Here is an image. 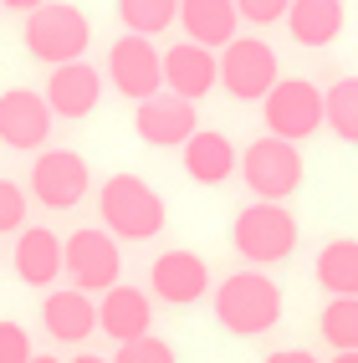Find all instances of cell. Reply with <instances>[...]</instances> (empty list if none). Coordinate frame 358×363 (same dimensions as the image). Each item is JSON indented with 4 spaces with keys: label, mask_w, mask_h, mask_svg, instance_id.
I'll return each instance as SVG.
<instances>
[{
    "label": "cell",
    "mask_w": 358,
    "mask_h": 363,
    "mask_svg": "<svg viewBox=\"0 0 358 363\" xmlns=\"http://www.w3.org/2000/svg\"><path fill=\"white\" fill-rule=\"evenodd\" d=\"M215 318L235 337L272 333L281 323V286L267 272H235L215 286Z\"/></svg>",
    "instance_id": "obj_1"
},
{
    "label": "cell",
    "mask_w": 358,
    "mask_h": 363,
    "mask_svg": "<svg viewBox=\"0 0 358 363\" xmlns=\"http://www.w3.org/2000/svg\"><path fill=\"white\" fill-rule=\"evenodd\" d=\"M98 210H103V230L113 240H149V235L164 230V220H169L159 189L143 184L138 174H113L98 189Z\"/></svg>",
    "instance_id": "obj_2"
},
{
    "label": "cell",
    "mask_w": 358,
    "mask_h": 363,
    "mask_svg": "<svg viewBox=\"0 0 358 363\" xmlns=\"http://www.w3.org/2000/svg\"><path fill=\"white\" fill-rule=\"evenodd\" d=\"M87 41H92V21L67 0H46L36 16H26V52L46 67L82 62Z\"/></svg>",
    "instance_id": "obj_3"
},
{
    "label": "cell",
    "mask_w": 358,
    "mask_h": 363,
    "mask_svg": "<svg viewBox=\"0 0 358 363\" xmlns=\"http://www.w3.org/2000/svg\"><path fill=\"white\" fill-rule=\"evenodd\" d=\"M230 240H235V251H241L251 266H272V261H286L297 251V220H292V210L256 200V205H246L241 215H235Z\"/></svg>",
    "instance_id": "obj_4"
},
{
    "label": "cell",
    "mask_w": 358,
    "mask_h": 363,
    "mask_svg": "<svg viewBox=\"0 0 358 363\" xmlns=\"http://www.w3.org/2000/svg\"><path fill=\"white\" fill-rule=\"evenodd\" d=\"M241 179L251 184L256 200L281 205V200L302 184V154H297V143L272 138V133L256 138V143H246V154H241Z\"/></svg>",
    "instance_id": "obj_5"
},
{
    "label": "cell",
    "mask_w": 358,
    "mask_h": 363,
    "mask_svg": "<svg viewBox=\"0 0 358 363\" xmlns=\"http://www.w3.org/2000/svg\"><path fill=\"white\" fill-rule=\"evenodd\" d=\"M220 82H225V92L235 103H267L272 87L281 82L276 52L256 36H235L225 46V57H220Z\"/></svg>",
    "instance_id": "obj_6"
},
{
    "label": "cell",
    "mask_w": 358,
    "mask_h": 363,
    "mask_svg": "<svg viewBox=\"0 0 358 363\" xmlns=\"http://www.w3.org/2000/svg\"><path fill=\"white\" fill-rule=\"evenodd\" d=\"M118 272H123V251H118V240L98 225L87 230H72L67 235V277L77 292H113L118 286Z\"/></svg>",
    "instance_id": "obj_7"
},
{
    "label": "cell",
    "mask_w": 358,
    "mask_h": 363,
    "mask_svg": "<svg viewBox=\"0 0 358 363\" xmlns=\"http://www.w3.org/2000/svg\"><path fill=\"white\" fill-rule=\"evenodd\" d=\"M328 123L323 118V92L307 82V77H281L267 98V128L272 138H286V143H302L307 133H318Z\"/></svg>",
    "instance_id": "obj_8"
},
{
    "label": "cell",
    "mask_w": 358,
    "mask_h": 363,
    "mask_svg": "<svg viewBox=\"0 0 358 363\" xmlns=\"http://www.w3.org/2000/svg\"><path fill=\"white\" fill-rule=\"evenodd\" d=\"M108 77L123 98L149 103L164 92V57L154 52L149 36H118L113 52H108Z\"/></svg>",
    "instance_id": "obj_9"
},
{
    "label": "cell",
    "mask_w": 358,
    "mask_h": 363,
    "mask_svg": "<svg viewBox=\"0 0 358 363\" xmlns=\"http://www.w3.org/2000/svg\"><path fill=\"white\" fill-rule=\"evenodd\" d=\"M92 184V169L77 149H41L36 169H31V195L46 210H72Z\"/></svg>",
    "instance_id": "obj_10"
},
{
    "label": "cell",
    "mask_w": 358,
    "mask_h": 363,
    "mask_svg": "<svg viewBox=\"0 0 358 363\" xmlns=\"http://www.w3.org/2000/svg\"><path fill=\"white\" fill-rule=\"evenodd\" d=\"M52 103L46 92H31V87H11L0 92V143L6 149H21V154H36L46 138H52Z\"/></svg>",
    "instance_id": "obj_11"
},
{
    "label": "cell",
    "mask_w": 358,
    "mask_h": 363,
    "mask_svg": "<svg viewBox=\"0 0 358 363\" xmlns=\"http://www.w3.org/2000/svg\"><path fill=\"white\" fill-rule=\"evenodd\" d=\"M133 128H138L143 143H154V149H184V143L200 133V118H195V103L174 98V92H159V98L138 103Z\"/></svg>",
    "instance_id": "obj_12"
},
{
    "label": "cell",
    "mask_w": 358,
    "mask_h": 363,
    "mask_svg": "<svg viewBox=\"0 0 358 363\" xmlns=\"http://www.w3.org/2000/svg\"><path fill=\"white\" fill-rule=\"evenodd\" d=\"M149 286L159 292V302L169 307H189L210 292V266L195 256V251H164L154 266H149Z\"/></svg>",
    "instance_id": "obj_13"
},
{
    "label": "cell",
    "mask_w": 358,
    "mask_h": 363,
    "mask_svg": "<svg viewBox=\"0 0 358 363\" xmlns=\"http://www.w3.org/2000/svg\"><path fill=\"white\" fill-rule=\"evenodd\" d=\"M215 82H220V57L215 52H205L195 41H179L164 52V92H174L184 103H200Z\"/></svg>",
    "instance_id": "obj_14"
},
{
    "label": "cell",
    "mask_w": 358,
    "mask_h": 363,
    "mask_svg": "<svg viewBox=\"0 0 358 363\" xmlns=\"http://www.w3.org/2000/svg\"><path fill=\"white\" fill-rule=\"evenodd\" d=\"M103 98V72L92 62H67V67H52L46 77V103H52L57 118H87Z\"/></svg>",
    "instance_id": "obj_15"
},
{
    "label": "cell",
    "mask_w": 358,
    "mask_h": 363,
    "mask_svg": "<svg viewBox=\"0 0 358 363\" xmlns=\"http://www.w3.org/2000/svg\"><path fill=\"white\" fill-rule=\"evenodd\" d=\"M67 272V240L46 225H26L16 235V277L26 286H52Z\"/></svg>",
    "instance_id": "obj_16"
},
{
    "label": "cell",
    "mask_w": 358,
    "mask_h": 363,
    "mask_svg": "<svg viewBox=\"0 0 358 363\" xmlns=\"http://www.w3.org/2000/svg\"><path fill=\"white\" fill-rule=\"evenodd\" d=\"M149 323H154V302H149V292L123 286V281H118L113 292L103 297V307H98V328L113 337L118 348H123V343H138V337H149Z\"/></svg>",
    "instance_id": "obj_17"
},
{
    "label": "cell",
    "mask_w": 358,
    "mask_h": 363,
    "mask_svg": "<svg viewBox=\"0 0 358 363\" xmlns=\"http://www.w3.org/2000/svg\"><path fill=\"white\" fill-rule=\"evenodd\" d=\"M179 21H184V36L195 46H230L235 41V0H179Z\"/></svg>",
    "instance_id": "obj_18"
},
{
    "label": "cell",
    "mask_w": 358,
    "mask_h": 363,
    "mask_svg": "<svg viewBox=\"0 0 358 363\" xmlns=\"http://www.w3.org/2000/svg\"><path fill=\"white\" fill-rule=\"evenodd\" d=\"M41 323L57 343H82V337H92V328H98V302L87 292H77V286H72V292H52L41 302Z\"/></svg>",
    "instance_id": "obj_19"
},
{
    "label": "cell",
    "mask_w": 358,
    "mask_h": 363,
    "mask_svg": "<svg viewBox=\"0 0 358 363\" xmlns=\"http://www.w3.org/2000/svg\"><path fill=\"white\" fill-rule=\"evenodd\" d=\"M184 174L195 179V184H225L235 174V143L225 133L200 128L195 138L184 143Z\"/></svg>",
    "instance_id": "obj_20"
},
{
    "label": "cell",
    "mask_w": 358,
    "mask_h": 363,
    "mask_svg": "<svg viewBox=\"0 0 358 363\" xmlns=\"http://www.w3.org/2000/svg\"><path fill=\"white\" fill-rule=\"evenodd\" d=\"M286 31L302 46H328L343 31V0H292L286 11Z\"/></svg>",
    "instance_id": "obj_21"
},
{
    "label": "cell",
    "mask_w": 358,
    "mask_h": 363,
    "mask_svg": "<svg viewBox=\"0 0 358 363\" xmlns=\"http://www.w3.org/2000/svg\"><path fill=\"white\" fill-rule=\"evenodd\" d=\"M318 281L332 297H358V240L338 235L318 251Z\"/></svg>",
    "instance_id": "obj_22"
},
{
    "label": "cell",
    "mask_w": 358,
    "mask_h": 363,
    "mask_svg": "<svg viewBox=\"0 0 358 363\" xmlns=\"http://www.w3.org/2000/svg\"><path fill=\"white\" fill-rule=\"evenodd\" d=\"M323 118L343 143H358V77H343L323 92Z\"/></svg>",
    "instance_id": "obj_23"
},
{
    "label": "cell",
    "mask_w": 358,
    "mask_h": 363,
    "mask_svg": "<svg viewBox=\"0 0 358 363\" xmlns=\"http://www.w3.org/2000/svg\"><path fill=\"white\" fill-rule=\"evenodd\" d=\"M118 16H123L128 36H159L179 21V0H118Z\"/></svg>",
    "instance_id": "obj_24"
},
{
    "label": "cell",
    "mask_w": 358,
    "mask_h": 363,
    "mask_svg": "<svg viewBox=\"0 0 358 363\" xmlns=\"http://www.w3.org/2000/svg\"><path fill=\"white\" fill-rule=\"evenodd\" d=\"M323 337L338 353H358V297H332L323 307Z\"/></svg>",
    "instance_id": "obj_25"
},
{
    "label": "cell",
    "mask_w": 358,
    "mask_h": 363,
    "mask_svg": "<svg viewBox=\"0 0 358 363\" xmlns=\"http://www.w3.org/2000/svg\"><path fill=\"white\" fill-rule=\"evenodd\" d=\"M6 230H26V189L16 179H0V235Z\"/></svg>",
    "instance_id": "obj_26"
},
{
    "label": "cell",
    "mask_w": 358,
    "mask_h": 363,
    "mask_svg": "<svg viewBox=\"0 0 358 363\" xmlns=\"http://www.w3.org/2000/svg\"><path fill=\"white\" fill-rule=\"evenodd\" d=\"M113 363H179V358H174V348L164 343V337L149 333V337H138V343H123Z\"/></svg>",
    "instance_id": "obj_27"
},
{
    "label": "cell",
    "mask_w": 358,
    "mask_h": 363,
    "mask_svg": "<svg viewBox=\"0 0 358 363\" xmlns=\"http://www.w3.org/2000/svg\"><path fill=\"white\" fill-rule=\"evenodd\" d=\"M31 358H36V353H31L26 328L11 323V318H0V363H31Z\"/></svg>",
    "instance_id": "obj_28"
},
{
    "label": "cell",
    "mask_w": 358,
    "mask_h": 363,
    "mask_svg": "<svg viewBox=\"0 0 358 363\" xmlns=\"http://www.w3.org/2000/svg\"><path fill=\"white\" fill-rule=\"evenodd\" d=\"M235 11L246 21H256V26H272V21H281L292 11V0H235Z\"/></svg>",
    "instance_id": "obj_29"
},
{
    "label": "cell",
    "mask_w": 358,
    "mask_h": 363,
    "mask_svg": "<svg viewBox=\"0 0 358 363\" xmlns=\"http://www.w3.org/2000/svg\"><path fill=\"white\" fill-rule=\"evenodd\" d=\"M267 363H318L307 348H276V353H267Z\"/></svg>",
    "instance_id": "obj_30"
},
{
    "label": "cell",
    "mask_w": 358,
    "mask_h": 363,
    "mask_svg": "<svg viewBox=\"0 0 358 363\" xmlns=\"http://www.w3.org/2000/svg\"><path fill=\"white\" fill-rule=\"evenodd\" d=\"M0 6H6V11H16V16H36V11L46 6V0H0Z\"/></svg>",
    "instance_id": "obj_31"
},
{
    "label": "cell",
    "mask_w": 358,
    "mask_h": 363,
    "mask_svg": "<svg viewBox=\"0 0 358 363\" xmlns=\"http://www.w3.org/2000/svg\"><path fill=\"white\" fill-rule=\"evenodd\" d=\"M72 363H113V358H98V353H77Z\"/></svg>",
    "instance_id": "obj_32"
},
{
    "label": "cell",
    "mask_w": 358,
    "mask_h": 363,
    "mask_svg": "<svg viewBox=\"0 0 358 363\" xmlns=\"http://www.w3.org/2000/svg\"><path fill=\"white\" fill-rule=\"evenodd\" d=\"M31 363H62V358H52V353H36V358H31Z\"/></svg>",
    "instance_id": "obj_33"
},
{
    "label": "cell",
    "mask_w": 358,
    "mask_h": 363,
    "mask_svg": "<svg viewBox=\"0 0 358 363\" xmlns=\"http://www.w3.org/2000/svg\"><path fill=\"white\" fill-rule=\"evenodd\" d=\"M332 363H358V353H338V358H332Z\"/></svg>",
    "instance_id": "obj_34"
}]
</instances>
